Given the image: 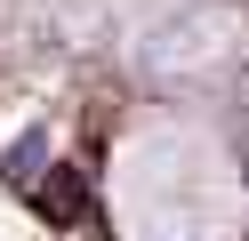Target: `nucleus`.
Listing matches in <instances>:
<instances>
[{"label":"nucleus","mask_w":249,"mask_h":241,"mask_svg":"<svg viewBox=\"0 0 249 241\" xmlns=\"http://www.w3.org/2000/svg\"><path fill=\"white\" fill-rule=\"evenodd\" d=\"M33 209H40L49 225H81V217H89V177H81V169H56L49 185L33 193Z\"/></svg>","instance_id":"1"},{"label":"nucleus","mask_w":249,"mask_h":241,"mask_svg":"<svg viewBox=\"0 0 249 241\" xmlns=\"http://www.w3.org/2000/svg\"><path fill=\"white\" fill-rule=\"evenodd\" d=\"M40 161H49V137H17L8 153H0V177H8V185H33Z\"/></svg>","instance_id":"2"}]
</instances>
